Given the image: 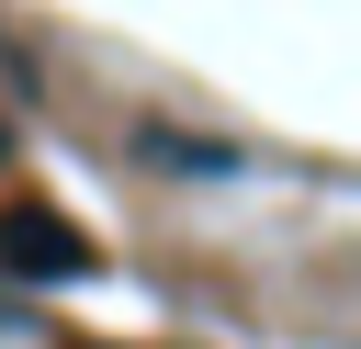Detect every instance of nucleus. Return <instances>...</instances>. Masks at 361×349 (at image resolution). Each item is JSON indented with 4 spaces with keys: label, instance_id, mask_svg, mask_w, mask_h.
<instances>
[{
    "label": "nucleus",
    "instance_id": "1",
    "mask_svg": "<svg viewBox=\"0 0 361 349\" xmlns=\"http://www.w3.org/2000/svg\"><path fill=\"white\" fill-rule=\"evenodd\" d=\"M0 270L11 281H90L102 270V236L79 225V214H56V203H0Z\"/></svg>",
    "mask_w": 361,
    "mask_h": 349
},
{
    "label": "nucleus",
    "instance_id": "2",
    "mask_svg": "<svg viewBox=\"0 0 361 349\" xmlns=\"http://www.w3.org/2000/svg\"><path fill=\"white\" fill-rule=\"evenodd\" d=\"M135 158L192 169V180H226V169H237V146H203V135H169V124H135Z\"/></svg>",
    "mask_w": 361,
    "mask_h": 349
}]
</instances>
